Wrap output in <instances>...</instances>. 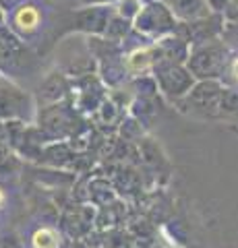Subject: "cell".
<instances>
[{
	"label": "cell",
	"mask_w": 238,
	"mask_h": 248,
	"mask_svg": "<svg viewBox=\"0 0 238 248\" xmlns=\"http://www.w3.org/2000/svg\"><path fill=\"white\" fill-rule=\"evenodd\" d=\"M33 248H56L58 246V234L50 228H42L33 234Z\"/></svg>",
	"instance_id": "2"
},
{
	"label": "cell",
	"mask_w": 238,
	"mask_h": 248,
	"mask_svg": "<svg viewBox=\"0 0 238 248\" xmlns=\"http://www.w3.org/2000/svg\"><path fill=\"white\" fill-rule=\"evenodd\" d=\"M232 73L236 75V79H238V60L234 62V66H232Z\"/></svg>",
	"instance_id": "3"
},
{
	"label": "cell",
	"mask_w": 238,
	"mask_h": 248,
	"mask_svg": "<svg viewBox=\"0 0 238 248\" xmlns=\"http://www.w3.org/2000/svg\"><path fill=\"white\" fill-rule=\"evenodd\" d=\"M15 23H17V27L23 29V31H35L37 25H40V11L35 9V6H23L19 9V13L15 15Z\"/></svg>",
	"instance_id": "1"
},
{
	"label": "cell",
	"mask_w": 238,
	"mask_h": 248,
	"mask_svg": "<svg viewBox=\"0 0 238 248\" xmlns=\"http://www.w3.org/2000/svg\"><path fill=\"white\" fill-rule=\"evenodd\" d=\"M2 203H4V192L0 190V205H2Z\"/></svg>",
	"instance_id": "4"
}]
</instances>
